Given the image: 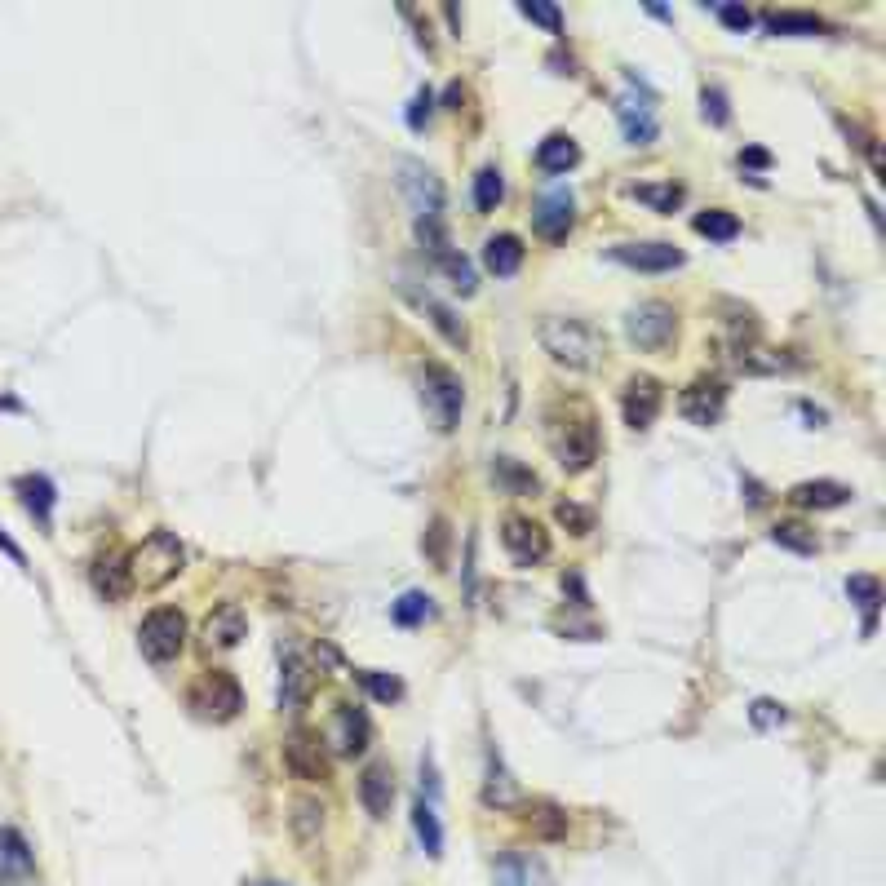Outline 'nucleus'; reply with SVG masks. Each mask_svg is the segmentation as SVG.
Returning a JSON list of instances; mask_svg holds the SVG:
<instances>
[{"mask_svg":"<svg viewBox=\"0 0 886 886\" xmlns=\"http://www.w3.org/2000/svg\"><path fill=\"white\" fill-rule=\"evenodd\" d=\"M0 550H5V554H9V559H14V563H18V568H23V563H27V554H23V550H18V545H14V541H9V537H5V532H0Z\"/></svg>","mask_w":886,"mask_h":886,"instance_id":"09e8293b","label":"nucleus"},{"mask_svg":"<svg viewBox=\"0 0 886 886\" xmlns=\"http://www.w3.org/2000/svg\"><path fill=\"white\" fill-rule=\"evenodd\" d=\"M532 222H537V231H541L550 244L568 240V231H572V222H576V200H572V191H550V195H541V200H537V213H532Z\"/></svg>","mask_w":886,"mask_h":886,"instance_id":"dca6fc26","label":"nucleus"},{"mask_svg":"<svg viewBox=\"0 0 886 886\" xmlns=\"http://www.w3.org/2000/svg\"><path fill=\"white\" fill-rule=\"evenodd\" d=\"M359 678H364V687H368V692H373L377 700H386V705H390V700H399V696H404V683H399L395 674H381V669H368V674H359Z\"/></svg>","mask_w":886,"mask_h":886,"instance_id":"79ce46f5","label":"nucleus"},{"mask_svg":"<svg viewBox=\"0 0 886 886\" xmlns=\"http://www.w3.org/2000/svg\"><path fill=\"white\" fill-rule=\"evenodd\" d=\"M483 802H488V807H501V811L519 807V785L510 780V771L497 749L488 754V771H483Z\"/></svg>","mask_w":886,"mask_h":886,"instance_id":"4be33fe9","label":"nucleus"},{"mask_svg":"<svg viewBox=\"0 0 886 886\" xmlns=\"http://www.w3.org/2000/svg\"><path fill=\"white\" fill-rule=\"evenodd\" d=\"M576 160H581V147H576V138H568V133H550L537 147L541 173H568V169H576Z\"/></svg>","mask_w":886,"mask_h":886,"instance_id":"393cba45","label":"nucleus"},{"mask_svg":"<svg viewBox=\"0 0 886 886\" xmlns=\"http://www.w3.org/2000/svg\"><path fill=\"white\" fill-rule=\"evenodd\" d=\"M767 27L771 32H802V36H816V32H824V23L820 18H811V14H767Z\"/></svg>","mask_w":886,"mask_h":886,"instance_id":"58836bf2","label":"nucleus"},{"mask_svg":"<svg viewBox=\"0 0 886 886\" xmlns=\"http://www.w3.org/2000/svg\"><path fill=\"white\" fill-rule=\"evenodd\" d=\"M359 798H364V811L373 820H386L390 816V802H395V776H390V767H381V762H373V767L359 776Z\"/></svg>","mask_w":886,"mask_h":886,"instance_id":"6ab92c4d","label":"nucleus"},{"mask_svg":"<svg viewBox=\"0 0 886 886\" xmlns=\"http://www.w3.org/2000/svg\"><path fill=\"white\" fill-rule=\"evenodd\" d=\"M754 723H758V727L785 723V705H776V700H754Z\"/></svg>","mask_w":886,"mask_h":886,"instance_id":"a18cd8bd","label":"nucleus"},{"mask_svg":"<svg viewBox=\"0 0 886 886\" xmlns=\"http://www.w3.org/2000/svg\"><path fill=\"white\" fill-rule=\"evenodd\" d=\"M700 111H705V120H714V125H727V94L723 89H705V94H700Z\"/></svg>","mask_w":886,"mask_h":886,"instance_id":"c03bdc74","label":"nucleus"},{"mask_svg":"<svg viewBox=\"0 0 886 886\" xmlns=\"http://www.w3.org/2000/svg\"><path fill=\"white\" fill-rule=\"evenodd\" d=\"M404 191L417 218H443V187L439 178L417 160H404Z\"/></svg>","mask_w":886,"mask_h":886,"instance_id":"2eb2a0df","label":"nucleus"},{"mask_svg":"<svg viewBox=\"0 0 886 886\" xmlns=\"http://www.w3.org/2000/svg\"><path fill=\"white\" fill-rule=\"evenodd\" d=\"M284 767L293 771L297 780H306V785H319V780H328L324 740H319L315 731H302V727H297L293 736L284 740Z\"/></svg>","mask_w":886,"mask_h":886,"instance_id":"f8f14e48","label":"nucleus"},{"mask_svg":"<svg viewBox=\"0 0 886 886\" xmlns=\"http://www.w3.org/2000/svg\"><path fill=\"white\" fill-rule=\"evenodd\" d=\"M523 824H528L537 838H563L568 833V811L563 807H554V802H528L523 807Z\"/></svg>","mask_w":886,"mask_h":886,"instance_id":"bb28decb","label":"nucleus"},{"mask_svg":"<svg viewBox=\"0 0 886 886\" xmlns=\"http://www.w3.org/2000/svg\"><path fill=\"white\" fill-rule=\"evenodd\" d=\"M554 519H559L568 532H576V537H585V532L594 528V514L585 506H576V501H559V506H554Z\"/></svg>","mask_w":886,"mask_h":886,"instance_id":"a19ab883","label":"nucleus"},{"mask_svg":"<svg viewBox=\"0 0 886 886\" xmlns=\"http://www.w3.org/2000/svg\"><path fill=\"white\" fill-rule=\"evenodd\" d=\"M191 709L204 718V723H231L244 709V692L226 669H209V674L195 678L191 687Z\"/></svg>","mask_w":886,"mask_h":886,"instance_id":"423d86ee","label":"nucleus"},{"mask_svg":"<svg viewBox=\"0 0 886 886\" xmlns=\"http://www.w3.org/2000/svg\"><path fill=\"white\" fill-rule=\"evenodd\" d=\"M430 107H435V94H430V89H417V98H412V107H408V125L421 129V120L430 116Z\"/></svg>","mask_w":886,"mask_h":886,"instance_id":"de8ad7c7","label":"nucleus"},{"mask_svg":"<svg viewBox=\"0 0 886 886\" xmlns=\"http://www.w3.org/2000/svg\"><path fill=\"white\" fill-rule=\"evenodd\" d=\"M412 302H417V306H421V311H426V315H430V324H435V328H439V333H443V337H448V342H452V346H466V328H461V324H457V315H452V306H443V302H435V297H430V293H412Z\"/></svg>","mask_w":886,"mask_h":886,"instance_id":"c756f323","label":"nucleus"},{"mask_svg":"<svg viewBox=\"0 0 886 886\" xmlns=\"http://www.w3.org/2000/svg\"><path fill=\"white\" fill-rule=\"evenodd\" d=\"M678 408H683V417L696 421V426H714V421L723 417V408H727V386H723V381L700 377V381H692V386L683 390Z\"/></svg>","mask_w":886,"mask_h":886,"instance_id":"ddd939ff","label":"nucleus"},{"mask_svg":"<svg viewBox=\"0 0 886 886\" xmlns=\"http://www.w3.org/2000/svg\"><path fill=\"white\" fill-rule=\"evenodd\" d=\"M696 231L709 235V240H718V244H727V240H736V235H740V218H736V213H727V209H705L696 218Z\"/></svg>","mask_w":886,"mask_h":886,"instance_id":"2f4dec72","label":"nucleus"},{"mask_svg":"<svg viewBox=\"0 0 886 886\" xmlns=\"http://www.w3.org/2000/svg\"><path fill=\"white\" fill-rule=\"evenodd\" d=\"M501 195H506V178H501V169H479V178H475V209L479 213H497V204H501Z\"/></svg>","mask_w":886,"mask_h":886,"instance_id":"473e14b6","label":"nucleus"},{"mask_svg":"<svg viewBox=\"0 0 886 886\" xmlns=\"http://www.w3.org/2000/svg\"><path fill=\"white\" fill-rule=\"evenodd\" d=\"M771 541L776 545H785V550H798V554H816L820 550V541H816V532L807 528V523H776L771 528Z\"/></svg>","mask_w":886,"mask_h":886,"instance_id":"72a5a7b5","label":"nucleus"},{"mask_svg":"<svg viewBox=\"0 0 886 886\" xmlns=\"http://www.w3.org/2000/svg\"><path fill=\"white\" fill-rule=\"evenodd\" d=\"M182 643H187V616L178 607H156V612L142 616L138 625V647L147 661L169 665L182 656Z\"/></svg>","mask_w":886,"mask_h":886,"instance_id":"39448f33","label":"nucleus"},{"mask_svg":"<svg viewBox=\"0 0 886 886\" xmlns=\"http://www.w3.org/2000/svg\"><path fill=\"white\" fill-rule=\"evenodd\" d=\"M718 18H723L731 32H749V27H754V14H749V9H736V5H718Z\"/></svg>","mask_w":886,"mask_h":886,"instance_id":"49530a36","label":"nucleus"},{"mask_svg":"<svg viewBox=\"0 0 886 886\" xmlns=\"http://www.w3.org/2000/svg\"><path fill=\"white\" fill-rule=\"evenodd\" d=\"M421 404L435 417V426L443 435H452L461 421V408H466V390H461V377L443 364H426L421 368Z\"/></svg>","mask_w":886,"mask_h":886,"instance_id":"20e7f679","label":"nucleus"},{"mask_svg":"<svg viewBox=\"0 0 886 886\" xmlns=\"http://www.w3.org/2000/svg\"><path fill=\"white\" fill-rule=\"evenodd\" d=\"M501 545H506V554L519 568H532V563H541L545 554H550L545 528L537 519H523V514H510V519L501 523Z\"/></svg>","mask_w":886,"mask_h":886,"instance_id":"9b49d317","label":"nucleus"},{"mask_svg":"<svg viewBox=\"0 0 886 886\" xmlns=\"http://www.w3.org/2000/svg\"><path fill=\"white\" fill-rule=\"evenodd\" d=\"M789 501L802 510H838L851 501V488H842V483H829V479H816V483H798V488H789Z\"/></svg>","mask_w":886,"mask_h":886,"instance_id":"412c9836","label":"nucleus"},{"mask_svg":"<svg viewBox=\"0 0 886 886\" xmlns=\"http://www.w3.org/2000/svg\"><path fill=\"white\" fill-rule=\"evenodd\" d=\"M661 408H665V386L656 377L638 373V377L625 381L621 417H625V426H630V430H647L656 417H661Z\"/></svg>","mask_w":886,"mask_h":886,"instance_id":"1a4fd4ad","label":"nucleus"},{"mask_svg":"<svg viewBox=\"0 0 886 886\" xmlns=\"http://www.w3.org/2000/svg\"><path fill=\"white\" fill-rule=\"evenodd\" d=\"M257 886H284V882H257Z\"/></svg>","mask_w":886,"mask_h":886,"instance_id":"603ef678","label":"nucleus"},{"mask_svg":"<svg viewBox=\"0 0 886 886\" xmlns=\"http://www.w3.org/2000/svg\"><path fill=\"white\" fill-rule=\"evenodd\" d=\"M244 630H249V621H244L240 603H222L213 607L209 616H204V647H218V652H231V647H240Z\"/></svg>","mask_w":886,"mask_h":886,"instance_id":"a211bd4d","label":"nucleus"},{"mask_svg":"<svg viewBox=\"0 0 886 886\" xmlns=\"http://www.w3.org/2000/svg\"><path fill=\"white\" fill-rule=\"evenodd\" d=\"M439 271L448 275L452 288H457L461 297H470V293H475V266H470V262H466V257H461L457 249H452L448 257H439Z\"/></svg>","mask_w":886,"mask_h":886,"instance_id":"c9c22d12","label":"nucleus"},{"mask_svg":"<svg viewBox=\"0 0 886 886\" xmlns=\"http://www.w3.org/2000/svg\"><path fill=\"white\" fill-rule=\"evenodd\" d=\"M847 594L864 607V616H869V625H864V630H873V612H878V603H882V585L873 581V576H851V581H847Z\"/></svg>","mask_w":886,"mask_h":886,"instance_id":"e433bc0d","label":"nucleus"},{"mask_svg":"<svg viewBox=\"0 0 886 886\" xmlns=\"http://www.w3.org/2000/svg\"><path fill=\"white\" fill-rule=\"evenodd\" d=\"M36 855L18 829H0V882H23L32 878Z\"/></svg>","mask_w":886,"mask_h":886,"instance_id":"aec40b11","label":"nucleus"},{"mask_svg":"<svg viewBox=\"0 0 886 886\" xmlns=\"http://www.w3.org/2000/svg\"><path fill=\"white\" fill-rule=\"evenodd\" d=\"M497 886H537V869L523 855H506L497 864Z\"/></svg>","mask_w":886,"mask_h":886,"instance_id":"4c0bfd02","label":"nucleus"},{"mask_svg":"<svg viewBox=\"0 0 886 886\" xmlns=\"http://www.w3.org/2000/svg\"><path fill=\"white\" fill-rule=\"evenodd\" d=\"M537 337H541L545 355L559 368H568V373H594L607 355V337L590 319H576V315H545Z\"/></svg>","mask_w":886,"mask_h":886,"instance_id":"f257e3e1","label":"nucleus"},{"mask_svg":"<svg viewBox=\"0 0 886 886\" xmlns=\"http://www.w3.org/2000/svg\"><path fill=\"white\" fill-rule=\"evenodd\" d=\"M412 824H417V838L421 847H426L430 860H439L443 855V829H439V811H435V798L430 793H421L417 807H412Z\"/></svg>","mask_w":886,"mask_h":886,"instance_id":"a878e982","label":"nucleus"},{"mask_svg":"<svg viewBox=\"0 0 886 886\" xmlns=\"http://www.w3.org/2000/svg\"><path fill=\"white\" fill-rule=\"evenodd\" d=\"M368 736H373V727H368L364 709L337 705V709H333V727H328V740H324V745H333L337 754L355 758V754H364V749H368Z\"/></svg>","mask_w":886,"mask_h":886,"instance_id":"4468645a","label":"nucleus"},{"mask_svg":"<svg viewBox=\"0 0 886 886\" xmlns=\"http://www.w3.org/2000/svg\"><path fill=\"white\" fill-rule=\"evenodd\" d=\"M14 488H18V497H23L27 514H36V519L49 528V514H54V483H49L45 475H23Z\"/></svg>","mask_w":886,"mask_h":886,"instance_id":"cd10ccee","label":"nucleus"},{"mask_svg":"<svg viewBox=\"0 0 886 886\" xmlns=\"http://www.w3.org/2000/svg\"><path fill=\"white\" fill-rule=\"evenodd\" d=\"M182 559H187V554H182V541L173 537V532L156 528L138 550L129 554L133 585H142V590H160V585H169L173 576L182 572Z\"/></svg>","mask_w":886,"mask_h":886,"instance_id":"7ed1b4c3","label":"nucleus"},{"mask_svg":"<svg viewBox=\"0 0 886 886\" xmlns=\"http://www.w3.org/2000/svg\"><path fill=\"white\" fill-rule=\"evenodd\" d=\"M390 616H395L399 625H421L426 616H435V599H430V594H421V590H408L404 599L390 607Z\"/></svg>","mask_w":886,"mask_h":886,"instance_id":"f704fd0d","label":"nucleus"},{"mask_svg":"<svg viewBox=\"0 0 886 886\" xmlns=\"http://www.w3.org/2000/svg\"><path fill=\"white\" fill-rule=\"evenodd\" d=\"M306 700H311V674H306V665L288 652L284 669H280V709H288V714H302Z\"/></svg>","mask_w":886,"mask_h":886,"instance_id":"5701e85b","label":"nucleus"},{"mask_svg":"<svg viewBox=\"0 0 886 886\" xmlns=\"http://www.w3.org/2000/svg\"><path fill=\"white\" fill-rule=\"evenodd\" d=\"M483 266H488L497 280H510L514 271L523 266V240L519 235H492L488 244H483Z\"/></svg>","mask_w":886,"mask_h":886,"instance_id":"b1692460","label":"nucleus"},{"mask_svg":"<svg viewBox=\"0 0 886 886\" xmlns=\"http://www.w3.org/2000/svg\"><path fill=\"white\" fill-rule=\"evenodd\" d=\"M545 421H550L554 461H559L568 475H585V470L599 461V421L590 417V408H581V404L554 408Z\"/></svg>","mask_w":886,"mask_h":886,"instance_id":"f03ea898","label":"nucleus"},{"mask_svg":"<svg viewBox=\"0 0 886 886\" xmlns=\"http://www.w3.org/2000/svg\"><path fill=\"white\" fill-rule=\"evenodd\" d=\"M89 581H94V590H98L107 603L129 599V590H133L129 559H125V554H116V550L98 554V559H94V568H89Z\"/></svg>","mask_w":886,"mask_h":886,"instance_id":"f3484780","label":"nucleus"},{"mask_svg":"<svg viewBox=\"0 0 886 886\" xmlns=\"http://www.w3.org/2000/svg\"><path fill=\"white\" fill-rule=\"evenodd\" d=\"M612 262H621V266H630V271H652V275H661V271H678V266L687 262L683 257V249L678 244H665V240H638V244H612Z\"/></svg>","mask_w":886,"mask_h":886,"instance_id":"9d476101","label":"nucleus"},{"mask_svg":"<svg viewBox=\"0 0 886 886\" xmlns=\"http://www.w3.org/2000/svg\"><path fill=\"white\" fill-rule=\"evenodd\" d=\"M519 14H523V18H532V23H541V27H550V32H563V14H559L554 5H537V0H523Z\"/></svg>","mask_w":886,"mask_h":886,"instance_id":"37998d69","label":"nucleus"},{"mask_svg":"<svg viewBox=\"0 0 886 886\" xmlns=\"http://www.w3.org/2000/svg\"><path fill=\"white\" fill-rule=\"evenodd\" d=\"M293 833H297V842L311 851L319 842V833H324V807L311 798H297L293 802Z\"/></svg>","mask_w":886,"mask_h":886,"instance_id":"c85d7f7f","label":"nucleus"},{"mask_svg":"<svg viewBox=\"0 0 886 886\" xmlns=\"http://www.w3.org/2000/svg\"><path fill=\"white\" fill-rule=\"evenodd\" d=\"M616 120L625 129V142L630 147H652L656 133H661V120H656V107H652V94L630 76V89L616 98Z\"/></svg>","mask_w":886,"mask_h":886,"instance_id":"6e6552de","label":"nucleus"},{"mask_svg":"<svg viewBox=\"0 0 886 886\" xmlns=\"http://www.w3.org/2000/svg\"><path fill=\"white\" fill-rule=\"evenodd\" d=\"M448 541H452V537H448V523H443V519L430 523V532L421 537V550L430 554V563H435V568H448Z\"/></svg>","mask_w":886,"mask_h":886,"instance_id":"ea45409f","label":"nucleus"},{"mask_svg":"<svg viewBox=\"0 0 886 886\" xmlns=\"http://www.w3.org/2000/svg\"><path fill=\"white\" fill-rule=\"evenodd\" d=\"M630 195L643 200V204H652L656 213H674L678 204H683V187H678V182H634Z\"/></svg>","mask_w":886,"mask_h":886,"instance_id":"7c9ffc66","label":"nucleus"},{"mask_svg":"<svg viewBox=\"0 0 886 886\" xmlns=\"http://www.w3.org/2000/svg\"><path fill=\"white\" fill-rule=\"evenodd\" d=\"M740 164H767V151H758V147H749V151H740Z\"/></svg>","mask_w":886,"mask_h":886,"instance_id":"8fccbe9b","label":"nucleus"},{"mask_svg":"<svg viewBox=\"0 0 886 886\" xmlns=\"http://www.w3.org/2000/svg\"><path fill=\"white\" fill-rule=\"evenodd\" d=\"M625 337L638 350H665L678 337V315L674 306L665 302H638L630 315H625Z\"/></svg>","mask_w":886,"mask_h":886,"instance_id":"0eeeda50","label":"nucleus"},{"mask_svg":"<svg viewBox=\"0 0 886 886\" xmlns=\"http://www.w3.org/2000/svg\"><path fill=\"white\" fill-rule=\"evenodd\" d=\"M443 107H448V111H461V85H448V94H443Z\"/></svg>","mask_w":886,"mask_h":886,"instance_id":"3c124183","label":"nucleus"}]
</instances>
